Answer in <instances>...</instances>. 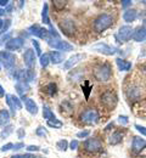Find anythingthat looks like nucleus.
<instances>
[{
  "label": "nucleus",
  "mask_w": 146,
  "mask_h": 158,
  "mask_svg": "<svg viewBox=\"0 0 146 158\" xmlns=\"http://www.w3.org/2000/svg\"><path fill=\"white\" fill-rule=\"evenodd\" d=\"M23 61H24V64L28 69H31L32 67H34L35 64V54H34V50L32 49H27L26 52L23 54Z\"/></svg>",
  "instance_id": "obj_11"
},
{
  "label": "nucleus",
  "mask_w": 146,
  "mask_h": 158,
  "mask_svg": "<svg viewBox=\"0 0 146 158\" xmlns=\"http://www.w3.org/2000/svg\"><path fill=\"white\" fill-rule=\"evenodd\" d=\"M23 158H38V157H35L34 155H31V153H27V155H24V156H23Z\"/></svg>",
  "instance_id": "obj_49"
},
{
  "label": "nucleus",
  "mask_w": 146,
  "mask_h": 158,
  "mask_svg": "<svg viewBox=\"0 0 146 158\" xmlns=\"http://www.w3.org/2000/svg\"><path fill=\"white\" fill-rule=\"evenodd\" d=\"M48 9H49V6H48V4L45 2V4H44V6H43V14H42V20H43V23H44V24H50Z\"/></svg>",
  "instance_id": "obj_24"
},
{
  "label": "nucleus",
  "mask_w": 146,
  "mask_h": 158,
  "mask_svg": "<svg viewBox=\"0 0 146 158\" xmlns=\"http://www.w3.org/2000/svg\"><path fill=\"white\" fill-rule=\"evenodd\" d=\"M81 122L86 124H96L100 120V114L95 108H88L81 113Z\"/></svg>",
  "instance_id": "obj_4"
},
{
  "label": "nucleus",
  "mask_w": 146,
  "mask_h": 158,
  "mask_svg": "<svg viewBox=\"0 0 146 158\" xmlns=\"http://www.w3.org/2000/svg\"><path fill=\"white\" fill-rule=\"evenodd\" d=\"M26 73H27V83L28 81H32L34 79V77H35V74H34V72L32 69H27Z\"/></svg>",
  "instance_id": "obj_34"
},
{
  "label": "nucleus",
  "mask_w": 146,
  "mask_h": 158,
  "mask_svg": "<svg viewBox=\"0 0 146 158\" xmlns=\"http://www.w3.org/2000/svg\"><path fill=\"white\" fill-rule=\"evenodd\" d=\"M5 95V93H4V89H2V86L0 85V96H4Z\"/></svg>",
  "instance_id": "obj_51"
},
{
  "label": "nucleus",
  "mask_w": 146,
  "mask_h": 158,
  "mask_svg": "<svg viewBox=\"0 0 146 158\" xmlns=\"http://www.w3.org/2000/svg\"><path fill=\"white\" fill-rule=\"evenodd\" d=\"M43 117L45 119H48V120H54L55 119V114L48 107H44V110H43Z\"/></svg>",
  "instance_id": "obj_25"
},
{
  "label": "nucleus",
  "mask_w": 146,
  "mask_h": 158,
  "mask_svg": "<svg viewBox=\"0 0 146 158\" xmlns=\"http://www.w3.org/2000/svg\"><path fill=\"white\" fill-rule=\"evenodd\" d=\"M12 129H14V127H12V125H7V127L1 131V138L2 139L7 138V136L12 133Z\"/></svg>",
  "instance_id": "obj_30"
},
{
  "label": "nucleus",
  "mask_w": 146,
  "mask_h": 158,
  "mask_svg": "<svg viewBox=\"0 0 146 158\" xmlns=\"http://www.w3.org/2000/svg\"><path fill=\"white\" fill-rule=\"evenodd\" d=\"M24 105H26L27 111H28L31 114H37V113H38V106H37V103L34 102V100L24 99Z\"/></svg>",
  "instance_id": "obj_18"
},
{
  "label": "nucleus",
  "mask_w": 146,
  "mask_h": 158,
  "mask_svg": "<svg viewBox=\"0 0 146 158\" xmlns=\"http://www.w3.org/2000/svg\"><path fill=\"white\" fill-rule=\"evenodd\" d=\"M0 60L2 61V64L5 66V68H11L15 66L16 62V57L9 52V51H1L0 52Z\"/></svg>",
  "instance_id": "obj_9"
},
{
  "label": "nucleus",
  "mask_w": 146,
  "mask_h": 158,
  "mask_svg": "<svg viewBox=\"0 0 146 158\" xmlns=\"http://www.w3.org/2000/svg\"><path fill=\"white\" fill-rule=\"evenodd\" d=\"M37 135H39V136H46V131H45V129L44 128H38V130H37Z\"/></svg>",
  "instance_id": "obj_41"
},
{
  "label": "nucleus",
  "mask_w": 146,
  "mask_h": 158,
  "mask_svg": "<svg viewBox=\"0 0 146 158\" xmlns=\"http://www.w3.org/2000/svg\"><path fill=\"white\" fill-rule=\"evenodd\" d=\"M0 71H1V64H0Z\"/></svg>",
  "instance_id": "obj_56"
},
{
  "label": "nucleus",
  "mask_w": 146,
  "mask_h": 158,
  "mask_svg": "<svg viewBox=\"0 0 146 158\" xmlns=\"http://www.w3.org/2000/svg\"><path fill=\"white\" fill-rule=\"evenodd\" d=\"M60 28L66 35H71L74 32V22L71 20H65L60 22Z\"/></svg>",
  "instance_id": "obj_15"
},
{
  "label": "nucleus",
  "mask_w": 146,
  "mask_h": 158,
  "mask_svg": "<svg viewBox=\"0 0 146 158\" xmlns=\"http://www.w3.org/2000/svg\"><path fill=\"white\" fill-rule=\"evenodd\" d=\"M118 120H119V123L123 124V125L128 124V117H127V116H119V117H118Z\"/></svg>",
  "instance_id": "obj_39"
},
{
  "label": "nucleus",
  "mask_w": 146,
  "mask_h": 158,
  "mask_svg": "<svg viewBox=\"0 0 146 158\" xmlns=\"http://www.w3.org/2000/svg\"><path fill=\"white\" fill-rule=\"evenodd\" d=\"M6 12H5V10H2V9H0V16H2V15H5Z\"/></svg>",
  "instance_id": "obj_52"
},
{
  "label": "nucleus",
  "mask_w": 146,
  "mask_h": 158,
  "mask_svg": "<svg viewBox=\"0 0 146 158\" xmlns=\"http://www.w3.org/2000/svg\"><path fill=\"white\" fill-rule=\"evenodd\" d=\"M135 129H136L140 134H143L144 136H146V128L145 127H141V125H139V124H135Z\"/></svg>",
  "instance_id": "obj_35"
},
{
  "label": "nucleus",
  "mask_w": 146,
  "mask_h": 158,
  "mask_svg": "<svg viewBox=\"0 0 146 158\" xmlns=\"http://www.w3.org/2000/svg\"><path fill=\"white\" fill-rule=\"evenodd\" d=\"M113 15L112 14H101L99 15L95 21H94V29L98 33L105 32L106 29H108L112 24H113Z\"/></svg>",
  "instance_id": "obj_1"
},
{
  "label": "nucleus",
  "mask_w": 146,
  "mask_h": 158,
  "mask_svg": "<svg viewBox=\"0 0 146 158\" xmlns=\"http://www.w3.org/2000/svg\"><path fill=\"white\" fill-rule=\"evenodd\" d=\"M12 100H14V102H15V105H16L17 110H21V108H22V103H21V101H20V99H19L17 96L12 95Z\"/></svg>",
  "instance_id": "obj_36"
},
{
  "label": "nucleus",
  "mask_w": 146,
  "mask_h": 158,
  "mask_svg": "<svg viewBox=\"0 0 146 158\" xmlns=\"http://www.w3.org/2000/svg\"><path fill=\"white\" fill-rule=\"evenodd\" d=\"M48 43H49V45L52 46L54 49L63 51V52H66V51H72V50H73V46H72L69 43L63 41V40H61L60 38H59V39H55V38L48 39Z\"/></svg>",
  "instance_id": "obj_6"
},
{
  "label": "nucleus",
  "mask_w": 146,
  "mask_h": 158,
  "mask_svg": "<svg viewBox=\"0 0 146 158\" xmlns=\"http://www.w3.org/2000/svg\"><path fill=\"white\" fill-rule=\"evenodd\" d=\"M84 93H85V98L88 99L89 98V91H90V88H83Z\"/></svg>",
  "instance_id": "obj_47"
},
{
  "label": "nucleus",
  "mask_w": 146,
  "mask_h": 158,
  "mask_svg": "<svg viewBox=\"0 0 146 158\" xmlns=\"http://www.w3.org/2000/svg\"><path fill=\"white\" fill-rule=\"evenodd\" d=\"M27 150H28L29 152H33V151L35 152V151H39V146H33V145H32V146H28Z\"/></svg>",
  "instance_id": "obj_43"
},
{
  "label": "nucleus",
  "mask_w": 146,
  "mask_h": 158,
  "mask_svg": "<svg viewBox=\"0 0 146 158\" xmlns=\"http://www.w3.org/2000/svg\"><path fill=\"white\" fill-rule=\"evenodd\" d=\"M95 78L98 79L99 81L105 83V81H108L111 77H112V68L108 63H104V64H100L96 69H95V73H94Z\"/></svg>",
  "instance_id": "obj_3"
},
{
  "label": "nucleus",
  "mask_w": 146,
  "mask_h": 158,
  "mask_svg": "<svg viewBox=\"0 0 146 158\" xmlns=\"http://www.w3.org/2000/svg\"><path fill=\"white\" fill-rule=\"evenodd\" d=\"M111 128H113V123H110V124L105 128V131H108V129H111Z\"/></svg>",
  "instance_id": "obj_50"
},
{
  "label": "nucleus",
  "mask_w": 146,
  "mask_h": 158,
  "mask_svg": "<svg viewBox=\"0 0 146 158\" xmlns=\"http://www.w3.org/2000/svg\"><path fill=\"white\" fill-rule=\"evenodd\" d=\"M48 125L51 127V128H61L62 127V122L57 120V119H54V122L52 120H48Z\"/></svg>",
  "instance_id": "obj_31"
},
{
  "label": "nucleus",
  "mask_w": 146,
  "mask_h": 158,
  "mask_svg": "<svg viewBox=\"0 0 146 158\" xmlns=\"http://www.w3.org/2000/svg\"><path fill=\"white\" fill-rule=\"evenodd\" d=\"M84 57H85L84 54H76V55L71 56L69 59L66 61V63L63 64V68H65V69H71L73 66H76L78 62H81Z\"/></svg>",
  "instance_id": "obj_13"
},
{
  "label": "nucleus",
  "mask_w": 146,
  "mask_h": 158,
  "mask_svg": "<svg viewBox=\"0 0 146 158\" xmlns=\"http://www.w3.org/2000/svg\"><path fill=\"white\" fill-rule=\"evenodd\" d=\"M102 148V142L99 138H89L84 142V150L86 152H98Z\"/></svg>",
  "instance_id": "obj_5"
},
{
  "label": "nucleus",
  "mask_w": 146,
  "mask_h": 158,
  "mask_svg": "<svg viewBox=\"0 0 146 158\" xmlns=\"http://www.w3.org/2000/svg\"><path fill=\"white\" fill-rule=\"evenodd\" d=\"M45 90H46V93H48L50 96H54V95L56 94V84H55V83L48 84L46 88H45Z\"/></svg>",
  "instance_id": "obj_27"
},
{
  "label": "nucleus",
  "mask_w": 146,
  "mask_h": 158,
  "mask_svg": "<svg viewBox=\"0 0 146 158\" xmlns=\"http://www.w3.org/2000/svg\"><path fill=\"white\" fill-rule=\"evenodd\" d=\"M56 147H57L59 150H61V151H66L67 147H68V142H67L66 140H60V141H57Z\"/></svg>",
  "instance_id": "obj_29"
},
{
  "label": "nucleus",
  "mask_w": 146,
  "mask_h": 158,
  "mask_svg": "<svg viewBox=\"0 0 146 158\" xmlns=\"http://www.w3.org/2000/svg\"><path fill=\"white\" fill-rule=\"evenodd\" d=\"M131 5V0H123L122 1V6L123 7H128V6H130Z\"/></svg>",
  "instance_id": "obj_44"
},
{
  "label": "nucleus",
  "mask_w": 146,
  "mask_h": 158,
  "mask_svg": "<svg viewBox=\"0 0 146 158\" xmlns=\"http://www.w3.org/2000/svg\"><path fill=\"white\" fill-rule=\"evenodd\" d=\"M136 16H138L136 10H134V9H128V10H125L124 14H123V20H124L125 22H128V23H130V22H133V21L136 19Z\"/></svg>",
  "instance_id": "obj_20"
},
{
  "label": "nucleus",
  "mask_w": 146,
  "mask_h": 158,
  "mask_svg": "<svg viewBox=\"0 0 146 158\" xmlns=\"http://www.w3.org/2000/svg\"><path fill=\"white\" fill-rule=\"evenodd\" d=\"M133 39L138 43L140 41H144L146 39V29L141 26V27H136L134 29V33H133Z\"/></svg>",
  "instance_id": "obj_16"
},
{
  "label": "nucleus",
  "mask_w": 146,
  "mask_h": 158,
  "mask_svg": "<svg viewBox=\"0 0 146 158\" xmlns=\"http://www.w3.org/2000/svg\"><path fill=\"white\" fill-rule=\"evenodd\" d=\"M143 27H144V28L146 29V17L144 19V21H143Z\"/></svg>",
  "instance_id": "obj_53"
},
{
  "label": "nucleus",
  "mask_w": 146,
  "mask_h": 158,
  "mask_svg": "<svg viewBox=\"0 0 146 158\" xmlns=\"http://www.w3.org/2000/svg\"><path fill=\"white\" fill-rule=\"evenodd\" d=\"M15 88H16L17 93H19L21 96H24V94L29 90V85H28L26 81H17L16 85H15Z\"/></svg>",
  "instance_id": "obj_21"
},
{
  "label": "nucleus",
  "mask_w": 146,
  "mask_h": 158,
  "mask_svg": "<svg viewBox=\"0 0 146 158\" xmlns=\"http://www.w3.org/2000/svg\"><path fill=\"white\" fill-rule=\"evenodd\" d=\"M69 147H71V150H77L78 148V141L77 140H72V142L69 143Z\"/></svg>",
  "instance_id": "obj_42"
},
{
  "label": "nucleus",
  "mask_w": 146,
  "mask_h": 158,
  "mask_svg": "<svg viewBox=\"0 0 146 158\" xmlns=\"http://www.w3.org/2000/svg\"><path fill=\"white\" fill-rule=\"evenodd\" d=\"M100 101H101V105L105 106L107 110H112L116 107V105L118 102V98L113 90H107L101 94Z\"/></svg>",
  "instance_id": "obj_2"
},
{
  "label": "nucleus",
  "mask_w": 146,
  "mask_h": 158,
  "mask_svg": "<svg viewBox=\"0 0 146 158\" xmlns=\"http://www.w3.org/2000/svg\"><path fill=\"white\" fill-rule=\"evenodd\" d=\"M123 139V133L121 131H115L112 133V135L110 136V143L111 145H118Z\"/></svg>",
  "instance_id": "obj_22"
},
{
  "label": "nucleus",
  "mask_w": 146,
  "mask_h": 158,
  "mask_svg": "<svg viewBox=\"0 0 146 158\" xmlns=\"http://www.w3.org/2000/svg\"><path fill=\"white\" fill-rule=\"evenodd\" d=\"M91 50H95V51H98L100 54H104V55H113V54L117 52L116 48H113V46H111L106 43H98V44L93 45Z\"/></svg>",
  "instance_id": "obj_7"
},
{
  "label": "nucleus",
  "mask_w": 146,
  "mask_h": 158,
  "mask_svg": "<svg viewBox=\"0 0 146 158\" xmlns=\"http://www.w3.org/2000/svg\"><path fill=\"white\" fill-rule=\"evenodd\" d=\"M9 0H0V6H6V5H9Z\"/></svg>",
  "instance_id": "obj_46"
},
{
  "label": "nucleus",
  "mask_w": 146,
  "mask_h": 158,
  "mask_svg": "<svg viewBox=\"0 0 146 158\" xmlns=\"http://www.w3.org/2000/svg\"><path fill=\"white\" fill-rule=\"evenodd\" d=\"M10 24H11V21L10 20H6L4 22V26H2V32H4V33L7 31V28L10 27Z\"/></svg>",
  "instance_id": "obj_40"
},
{
  "label": "nucleus",
  "mask_w": 146,
  "mask_h": 158,
  "mask_svg": "<svg viewBox=\"0 0 146 158\" xmlns=\"http://www.w3.org/2000/svg\"><path fill=\"white\" fill-rule=\"evenodd\" d=\"M22 147H24V145H23L22 142H20V143H16V145L14 146V150L17 151V150H20V148H22Z\"/></svg>",
  "instance_id": "obj_45"
},
{
  "label": "nucleus",
  "mask_w": 146,
  "mask_h": 158,
  "mask_svg": "<svg viewBox=\"0 0 146 158\" xmlns=\"http://www.w3.org/2000/svg\"><path fill=\"white\" fill-rule=\"evenodd\" d=\"M2 26H4V21H1V20H0V29L2 28Z\"/></svg>",
  "instance_id": "obj_55"
},
{
  "label": "nucleus",
  "mask_w": 146,
  "mask_h": 158,
  "mask_svg": "<svg viewBox=\"0 0 146 158\" xmlns=\"http://www.w3.org/2000/svg\"><path fill=\"white\" fill-rule=\"evenodd\" d=\"M11 158H23V156H21V155H16V156H12Z\"/></svg>",
  "instance_id": "obj_54"
},
{
  "label": "nucleus",
  "mask_w": 146,
  "mask_h": 158,
  "mask_svg": "<svg viewBox=\"0 0 146 158\" xmlns=\"http://www.w3.org/2000/svg\"><path fill=\"white\" fill-rule=\"evenodd\" d=\"M9 120H10V113H9V111L1 110V111H0V125L7 124Z\"/></svg>",
  "instance_id": "obj_23"
},
{
  "label": "nucleus",
  "mask_w": 146,
  "mask_h": 158,
  "mask_svg": "<svg viewBox=\"0 0 146 158\" xmlns=\"http://www.w3.org/2000/svg\"><path fill=\"white\" fill-rule=\"evenodd\" d=\"M49 62H51L49 54H44V55L40 56V66H42L43 68H45V67L49 64Z\"/></svg>",
  "instance_id": "obj_28"
},
{
  "label": "nucleus",
  "mask_w": 146,
  "mask_h": 158,
  "mask_svg": "<svg viewBox=\"0 0 146 158\" xmlns=\"http://www.w3.org/2000/svg\"><path fill=\"white\" fill-rule=\"evenodd\" d=\"M116 64H117L118 69L122 71V72H128V71L131 69V62H129V61H127V60L121 59V57L116 59Z\"/></svg>",
  "instance_id": "obj_17"
},
{
  "label": "nucleus",
  "mask_w": 146,
  "mask_h": 158,
  "mask_svg": "<svg viewBox=\"0 0 146 158\" xmlns=\"http://www.w3.org/2000/svg\"><path fill=\"white\" fill-rule=\"evenodd\" d=\"M5 98H6V103L9 105L10 110L12 111V113H15V112H16V110H17V107H16V105H15L14 100H12V95H9V94H7Z\"/></svg>",
  "instance_id": "obj_26"
},
{
  "label": "nucleus",
  "mask_w": 146,
  "mask_h": 158,
  "mask_svg": "<svg viewBox=\"0 0 146 158\" xmlns=\"http://www.w3.org/2000/svg\"><path fill=\"white\" fill-rule=\"evenodd\" d=\"M52 4H54V7H55V9L61 10V9L65 7L66 1H62V0H54V1H52Z\"/></svg>",
  "instance_id": "obj_32"
},
{
  "label": "nucleus",
  "mask_w": 146,
  "mask_h": 158,
  "mask_svg": "<svg viewBox=\"0 0 146 158\" xmlns=\"http://www.w3.org/2000/svg\"><path fill=\"white\" fill-rule=\"evenodd\" d=\"M49 55H50V61H51L54 64H59V63H61L63 60H65V54L57 51V50L50 52Z\"/></svg>",
  "instance_id": "obj_19"
},
{
  "label": "nucleus",
  "mask_w": 146,
  "mask_h": 158,
  "mask_svg": "<svg viewBox=\"0 0 146 158\" xmlns=\"http://www.w3.org/2000/svg\"><path fill=\"white\" fill-rule=\"evenodd\" d=\"M29 32H31V34H33L35 37H39L42 39H46L48 38V34H49V31H46L45 28H42V27L37 26V24L29 27Z\"/></svg>",
  "instance_id": "obj_14"
},
{
  "label": "nucleus",
  "mask_w": 146,
  "mask_h": 158,
  "mask_svg": "<svg viewBox=\"0 0 146 158\" xmlns=\"http://www.w3.org/2000/svg\"><path fill=\"white\" fill-rule=\"evenodd\" d=\"M89 134H90V130H83V131L77 133V138H86L89 136Z\"/></svg>",
  "instance_id": "obj_37"
},
{
  "label": "nucleus",
  "mask_w": 146,
  "mask_h": 158,
  "mask_svg": "<svg viewBox=\"0 0 146 158\" xmlns=\"http://www.w3.org/2000/svg\"><path fill=\"white\" fill-rule=\"evenodd\" d=\"M24 44V39L21 37H17V38H12V39L7 40L6 41V49L10 50V51H16V50H20Z\"/></svg>",
  "instance_id": "obj_10"
},
{
  "label": "nucleus",
  "mask_w": 146,
  "mask_h": 158,
  "mask_svg": "<svg viewBox=\"0 0 146 158\" xmlns=\"http://www.w3.org/2000/svg\"><path fill=\"white\" fill-rule=\"evenodd\" d=\"M23 136H24V130H23V129H20V130H19V139H22Z\"/></svg>",
  "instance_id": "obj_48"
},
{
  "label": "nucleus",
  "mask_w": 146,
  "mask_h": 158,
  "mask_svg": "<svg viewBox=\"0 0 146 158\" xmlns=\"http://www.w3.org/2000/svg\"><path fill=\"white\" fill-rule=\"evenodd\" d=\"M133 33H134V29L130 27V26H122L118 31V34H117V38L121 40V41H129V40L133 38Z\"/></svg>",
  "instance_id": "obj_8"
},
{
  "label": "nucleus",
  "mask_w": 146,
  "mask_h": 158,
  "mask_svg": "<svg viewBox=\"0 0 146 158\" xmlns=\"http://www.w3.org/2000/svg\"><path fill=\"white\" fill-rule=\"evenodd\" d=\"M14 146H15V145H14V143H11V142H10V143H6V145H4V146L1 147V151H2V152H5V151H9V150H12V148H14Z\"/></svg>",
  "instance_id": "obj_38"
},
{
  "label": "nucleus",
  "mask_w": 146,
  "mask_h": 158,
  "mask_svg": "<svg viewBox=\"0 0 146 158\" xmlns=\"http://www.w3.org/2000/svg\"><path fill=\"white\" fill-rule=\"evenodd\" d=\"M146 147V140L141 136H134L133 138V142H131V150L135 153L141 152Z\"/></svg>",
  "instance_id": "obj_12"
},
{
  "label": "nucleus",
  "mask_w": 146,
  "mask_h": 158,
  "mask_svg": "<svg viewBox=\"0 0 146 158\" xmlns=\"http://www.w3.org/2000/svg\"><path fill=\"white\" fill-rule=\"evenodd\" d=\"M32 44H33V46H34V49H35V54H37V55H39V56H42V49H40L39 41L33 39L32 40Z\"/></svg>",
  "instance_id": "obj_33"
}]
</instances>
